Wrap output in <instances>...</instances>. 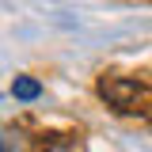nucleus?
I'll use <instances>...</instances> for the list:
<instances>
[{
    "label": "nucleus",
    "mask_w": 152,
    "mask_h": 152,
    "mask_svg": "<svg viewBox=\"0 0 152 152\" xmlns=\"http://www.w3.org/2000/svg\"><path fill=\"white\" fill-rule=\"evenodd\" d=\"M99 91L107 95L110 103H118V107H129L133 99H137V84H133V80H103Z\"/></svg>",
    "instance_id": "f257e3e1"
},
{
    "label": "nucleus",
    "mask_w": 152,
    "mask_h": 152,
    "mask_svg": "<svg viewBox=\"0 0 152 152\" xmlns=\"http://www.w3.org/2000/svg\"><path fill=\"white\" fill-rule=\"evenodd\" d=\"M12 91H15L19 99H38V91H42V88H38L34 80H15V88H12Z\"/></svg>",
    "instance_id": "f03ea898"
}]
</instances>
